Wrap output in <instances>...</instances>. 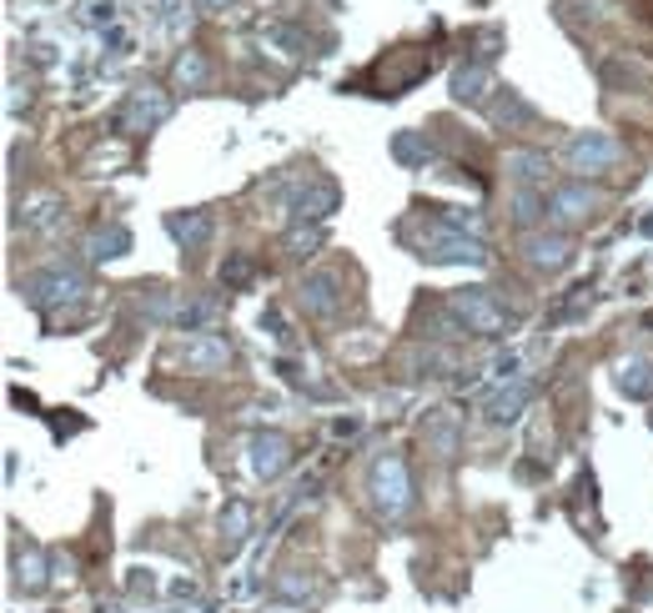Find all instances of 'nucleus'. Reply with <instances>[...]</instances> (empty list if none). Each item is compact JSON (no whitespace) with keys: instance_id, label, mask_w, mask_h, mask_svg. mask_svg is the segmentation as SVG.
<instances>
[{"instance_id":"nucleus-1","label":"nucleus","mask_w":653,"mask_h":613,"mask_svg":"<svg viewBox=\"0 0 653 613\" xmlns=\"http://www.w3.org/2000/svg\"><path fill=\"white\" fill-rule=\"evenodd\" d=\"M367 508L382 523H397L412 513V473L403 453H378L367 468Z\"/></svg>"},{"instance_id":"nucleus-2","label":"nucleus","mask_w":653,"mask_h":613,"mask_svg":"<svg viewBox=\"0 0 653 613\" xmlns=\"http://www.w3.org/2000/svg\"><path fill=\"white\" fill-rule=\"evenodd\" d=\"M447 312H453L457 327H463V332H472V338H508V327H513L508 307H503V302H497L488 287L453 292V297H447Z\"/></svg>"},{"instance_id":"nucleus-3","label":"nucleus","mask_w":653,"mask_h":613,"mask_svg":"<svg viewBox=\"0 0 653 613\" xmlns=\"http://www.w3.org/2000/svg\"><path fill=\"white\" fill-rule=\"evenodd\" d=\"M422 261H432V267H488V247L483 236L472 232H457V226H443L432 222L428 232H422Z\"/></svg>"},{"instance_id":"nucleus-4","label":"nucleus","mask_w":653,"mask_h":613,"mask_svg":"<svg viewBox=\"0 0 653 613\" xmlns=\"http://www.w3.org/2000/svg\"><path fill=\"white\" fill-rule=\"evenodd\" d=\"M618 157H624V146H618L608 131H574V136L563 142V167L574 171L578 182H588V176H603V171H614Z\"/></svg>"},{"instance_id":"nucleus-5","label":"nucleus","mask_w":653,"mask_h":613,"mask_svg":"<svg viewBox=\"0 0 653 613\" xmlns=\"http://www.w3.org/2000/svg\"><path fill=\"white\" fill-rule=\"evenodd\" d=\"M599 207H603V196L588 182H578V176L549 192V222L558 226V232H568V226H588L593 217H599Z\"/></svg>"},{"instance_id":"nucleus-6","label":"nucleus","mask_w":653,"mask_h":613,"mask_svg":"<svg viewBox=\"0 0 653 613\" xmlns=\"http://www.w3.org/2000/svg\"><path fill=\"white\" fill-rule=\"evenodd\" d=\"M81 292H86V282H81L76 272H65V267H46V272L26 277L21 297H26L36 312H56V307H65V302H76Z\"/></svg>"},{"instance_id":"nucleus-7","label":"nucleus","mask_w":653,"mask_h":613,"mask_svg":"<svg viewBox=\"0 0 653 613\" xmlns=\"http://www.w3.org/2000/svg\"><path fill=\"white\" fill-rule=\"evenodd\" d=\"M297 302L307 307V317H322V322H332V317H342V307H347V292H342V277L337 272H307L297 282Z\"/></svg>"},{"instance_id":"nucleus-8","label":"nucleus","mask_w":653,"mask_h":613,"mask_svg":"<svg viewBox=\"0 0 653 613\" xmlns=\"http://www.w3.org/2000/svg\"><path fill=\"white\" fill-rule=\"evenodd\" d=\"M247 468H251V478H261V483H276V478L292 468V443L282 432H251Z\"/></svg>"},{"instance_id":"nucleus-9","label":"nucleus","mask_w":653,"mask_h":613,"mask_svg":"<svg viewBox=\"0 0 653 613\" xmlns=\"http://www.w3.org/2000/svg\"><path fill=\"white\" fill-rule=\"evenodd\" d=\"M522 261L533 272H563L574 261V236L568 232H528L522 236Z\"/></svg>"},{"instance_id":"nucleus-10","label":"nucleus","mask_w":653,"mask_h":613,"mask_svg":"<svg viewBox=\"0 0 653 613\" xmlns=\"http://www.w3.org/2000/svg\"><path fill=\"white\" fill-rule=\"evenodd\" d=\"M171 117V96L161 86H136L121 106V126L126 131H157L161 121Z\"/></svg>"},{"instance_id":"nucleus-11","label":"nucleus","mask_w":653,"mask_h":613,"mask_svg":"<svg viewBox=\"0 0 653 613\" xmlns=\"http://www.w3.org/2000/svg\"><path fill=\"white\" fill-rule=\"evenodd\" d=\"M337 201H342V192H337V182L332 176H307V182L297 186V196H292V217L297 222H326L332 211H337Z\"/></svg>"},{"instance_id":"nucleus-12","label":"nucleus","mask_w":653,"mask_h":613,"mask_svg":"<svg viewBox=\"0 0 653 613\" xmlns=\"http://www.w3.org/2000/svg\"><path fill=\"white\" fill-rule=\"evenodd\" d=\"M488 121H493V131H533L538 106L522 91H513V86H497V96L488 101Z\"/></svg>"},{"instance_id":"nucleus-13","label":"nucleus","mask_w":653,"mask_h":613,"mask_svg":"<svg viewBox=\"0 0 653 613\" xmlns=\"http://www.w3.org/2000/svg\"><path fill=\"white\" fill-rule=\"evenodd\" d=\"M533 382L528 378H508V382H497V392L483 403V418L493 422V428H508V422H518L522 418V407L533 403Z\"/></svg>"},{"instance_id":"nucleus-14","label":"nucleus","mask_w":653,"mask_h":613,"mask_svg":"<svg viewBox=\"0 0 653 613\" xmlns=\"http://www.w3.org/2000/svg\"><path fill=\"white\" fill-rule=\"evenodd\" d=\"M226 363H232V342H226L222 332L186 338V347H182V367H186V372H201V378H211V372H222Z\"/></svg>"},{"instance_id":"nucleus-15","label":"nucleus","mask_w":653,"mask_h":613,"mask_svg":"<svg viewBox=\"0 0 653 613\" xmlns=\"http://www.w3.org/2000/svg\"><path fill=\"white\" fill-rule=\"evenodd\" d=\"M488 86H493V61H463L453 71V81H447V91H453V101L463 106H483L488 101Z\"/></svg>"},{"instance_id":"nucleus-16","label":"nucleus","mask_w":653,"mask_h":613,"mask_svg":"<svg viewBox=\"0 0 653 613\" xmlns=\"http://www.w3.org/2000/svg\"><path fill=\"white\" fill-rule=\"evenodd\" d=\"M457 443H463V422H457V413L432 407L428 418H422V448H428L432 457H453Z\"/></svg>"},{"instance_id":"nucleus-17","label":"nucleus","mask_w":653,"mask_h":613,"mask_svg":"<svg viewBox=\"0 0 653 613\" xmlns=\"http://www.w3.org/2000/svg\"><path fill=\"white\" fill-rule=\"evenodd\" d=\"M211 211H167V236L182 252H201L211 242Z\"/></svg>"},{"instance_id":"nucleus-18","label":"nucleus","mask_w":653,"mask_h":613,"mask_svg":"<svg viewBox=\"0 0 653 613\" xmlns=\"http://www.w3.org/2000/svg\"><path fill=\"white\" fill-rule=\"evenodd\" d=\"M614 388L624 392V397H633V403H649L653 397V357L649 353L624 357V363L614 367Z\"/></svg>"},{"instance_id":"nucleus-19","label":"nucleus","mask_w":653,"mask_h":613,"mask_svg":"<svg viewBox=\"0 0 653 613\" xmlns=\"http://www.w3.org/2000/svg\"><path fill=\"white\" fill-rule=\"evenodd\" d=\"M503 171H508V182L513 186H549L553 176V161L543 157V151H508V161H503Z\"/></svg>"},{"instance_id":"nucleus-20","label":"nucleus","mask_w":653,"mask_h":613,"mask_svg":"<svg viewBox=\"0 0 653 613\" xmlns=\"http://www.w3.org/2000/svg\"><path fill=\"white\" fill-rule=\"evenodd\" d=\"M15 588H21V593H40V588L51 584V568H46V553L36 549V543H15Z\"/></svg>"},{"instance_id":"nucleus-21","label":"nucleus","mask_w":653,"mask_h":613,"mask_svg":"<svg viewBox=\"0 0 653 613\" xmlns=\"http://www.w3.org/2000/svg\"><path fill=\"white\" fill-rule=\"evenodd\" d=\"M508 217H513V226L533 232L538 222H549V196L538 192V186H513V196H508Z\"/></svg>"},{"instance_id":"nucleus-22","label":"nucleus","mask_w":653,"mask_h":613,"mask_svg":"<svg viewBox=\"0 0 653 613\" xmlns=\"http://www.w3.org/2000/svg\"><path fill=\"white\" fill-rule=\"evenodd\" d=\"M126 252H131V226H121V222L86 236V261H116V257H126Z\"/></svg>"},{"instance_id":"nucleus-23","label":"nucleus","mask_w":653,"mask_h":613,"mask_svg":"<svg viewBox=\"0 0 653 613\" xmlns=\"http://www.w3.org/2000/svg\"><path fill=\"white\" fill-rule=\"evenodd\" d=\"M432 157H438V151H432V142L422 131H397V136H392V161H397V167L418 171V167H428Z\"/></svg>"},{"instance_id":"nucleus-24","label":"nucleus","mask_w":653,"mask_h":613,"mask_svg":"<svg viewBox=\"0 0 653 613\" xmlns=\"http://www.w3.org/2000/svg\"><path fill=\"white\" fill-rule=\"evenodd\" d=\"M247 538H251V503H247V498H232V503L222 508V543H226V553H236Z\"/></svg>"},{"instance_id":"nucleus-25","label":"nucleus","mask_w":653,"mask_h":613,"mask_svg":"<svg viewBox=\"0 0 653 613\" xmlns=\"http://www.w3.org/2000/svg\"><path fill=\"white\" fill-rule=\"evenodd\" d=\"M217 312H222V302H217V297H192V302H182V307H176V327H182V332H192V338H201V332H211Z\"/></svg>"},{"instance_id":"nucleus-26","label":"nucleus","mask_w":653,"mask_h":613,"mask_svg":"<svg viewBox=\"0 0 653 613\" xmlns=\"http://www.w3.org/2000/svg\"><path fill=\"white\" fill-rule=\"evenodd\" d=\"M211 81V65H207V56L201 51H186V56H176V86L182 91H201Z\"/></svg>"},{"instance_id":"nucleus-27","label":"nucleus","mask_w":653,"mask_h":613,"mask_svg":"<svg viewBox=\"0 0 653 613\" xmlns=\"http://www.w3.org/2000/svg\"><path fill=\"white\" fill-rule=\"evenodd\" d=\"M272 593H276V599H287V603H312L317 599V584L307 574H297V568H287V574H276Z\"/></svg>"},{"instance_id":"nucleus-28","label":"nucleus","mask_w":653,"mask_h":613,"mask_svg":"<svg viewBox=\"0 0 653 613\" xmlns=\"http://www.w3.org/2000/svg\"><path fill=\"white\" fill-rule=\"evenodd\" d=\"M317 247H322V232H317V226H307V222H297V226H292V232H287V257H312V252Z\"/></svg>"},{"instance_id":"nucleus-29","label":"nucleus","mask_w":653,"mask_h":613,"mask_svg":"<svg viewBox=\"0 0 653 613\" xmlns=\"http://www.w3.org/2000/svg\"><path fill=\"white\" fill-rule=\"evenodd\" d=\"M251 272H257V261H251V257H242V252L222 261V282H226V287H247V282H251Z\"/></svg>"},{"instance_id":"nucleus-30","label":"nucleus","mask_w":653,"mask_h":613,"mask_svg":"<svg viewBox=\"0 0 653 613\" xmlns=\"http://www.w3.org/2000/svg\"><path fill=\"white\" fill-rule=\"evenodd\" d=\"M56 211H61L56 196H30V201H26V226H51Z\"/></svg>"},{"instance_id":"nucleus-31","label":"nucleus","mask_w":653,"mask_h":613,"mask_svg":"<svg viewBox=\"0 0 653 613\" xmlns=\"http://www.w3.org/2000/svg\"><path fill=\"white\" fill-rule=\"evenodd\" d=\"M207 5H226V0H207Z\"/></svg>"},{"instance_id":"nucleus-32","label":"nucleus","mask_w":653,"mask_h":613,"mask_svg":"<svg viewBox=\"0 0 653 613\" xmlns=\"http://www.w3.org/2000/svg\"><path fill=\"white\" fill-rule=\"evenodd\" d=\"M649 428H653V413H649Z\"/></svg>"}]
</instances>
